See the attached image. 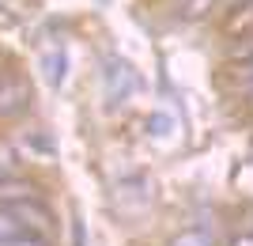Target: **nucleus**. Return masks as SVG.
Instances as JSON below:
<instances>
[{"label":"nucleus","instance_id":"obj_1","mask_svg":"<svg viewBox=\"0 0 253 246\" xmlns=\"http://www.w3.org/2000/svg\"><path fill=\"white\" fill-rule=\"evenodd\" d=\"M31 106V84L11 68H0V118H15Z\"/></svg>","mask_w":253,"mask_h":246},{"label":"nucleus","instance_id":"obj_2","mask_svg":"<svg viewBox=\"0 0 253 246\" xmlns=\"http://www.w3.org/2000/svg\"><path fill=\"white\" fill-rule=\"evenodd\" d=\"M11 148L19 151V159L23 163H49L53 159V140L45 137L42 129H31V133H23L19 140H11Z\"/></svg>","mask_w":253,"mask_h":246},{"label":"nucleus","instance_id":"obj_3","mask_svg":"<svg viewBox=\"0 0 253 246\" xmlns=\"http://www.w3.org/2000/svg\"><path fill=\"white\" fill-rule=\"evenodd\" d=\"M27 201H42V186L38 182H23V178L0 182V204H27Z\"/></svg>","mask_w":253,"mask_h":246},{"label":"nucleus","instance_id":"obj_4","mask_svg":"<svg viewBox=\"0 0 253 246\" xmlns=\"http://www.w3.org/2000/svg\"><path fill=\"white\" fill-rule=\"evenodd\" d=\"M223 31L231 34V38H250L253 34V0H238V4L227 11Z\"/></svg>","mask_w":253,"mask_h":246},{"label":"nucleus","instance_id":"obj_5","mask_svg":"<svg viewBox=\"0 0 253 246\" xmlns=\"http://www.w3.org/2000/svg\"><path fill=\"white\" fill-rule=\"evenodd\" d=\"M170 246H215V231L211 227H185L181 235H174L170 239Z\"/></svg>","mask_w":253,"mask_h":246},{"label":"nucleus","instance_id":"obj_6","mask_svg":"<svg viewBox=\"0 0 253 246\" xmlns=\"http://www.w3.org/2000/svg\"><path fill=\"white\" fill-rule=\"evenodd\" d=\"M45 76H49V84H61L64 80V53L61 49L45 53Z\"/></svg>","mask_w":253,"mask_h":246},{"label":"nucleus","instance_id":"obj_7","mask_svg":"<svg viewBox=\"0 0 253 246\" xmlns=\"http://www.w3.org/2000/svg\"><path fill=\"white\" fill-rule=\"evenodd\" d=\"M219 0H181V15L185 19H201L204 11H211Z\"/></svg>","mask_w":253,"mask_h":246},{"label":"nucleus","instance_id":"obj_8","mask_svg":"<svg viewBox=\"0 0 253 246\" xmlns=\"http://www.w3.org/2000/svg\"><path fill=\"white\" fill-rule=\"evenodd\" d=\"M231 57H234V61H242V64H253V34H250V38H234Z\"/></svg>","mask_w":253,"mask_h":246},{"label":"nucleus","instance_id":"obj_9","mask_svg":"<svg viewBox=\"0 0 253 246\" xmlns=\"http://www.w3.org/2000/svg\"><path fill=\"white\" fill-rule=\"evenodd\" d=\"M231 246H253V224H250V227H242V231L231 239Z\"/></svg>","mask_w":253,"mask_h":246}]
</instances>
